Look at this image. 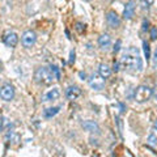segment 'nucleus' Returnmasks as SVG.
Instances as JSON below:
<instances>
[{
    "label": "nucleus",
    "mask_w": 157,
    "mask_h": 157,
    "mask_svg": "<svg viewBox=\"0 0 157 157\" xmlns=\"http://www.w3.org/2000/svg\"><path fill=\"white\" fill-rule=\"evenodd\" d=\"M121 63L126 70L128 71H137L140 72L143 70V60L140 56V51L136 47H128L123 52L121 59Z\"/></svg>",
    "instance_id": "obj_1"
},
{
    "label": "nucleus",
    "mask_w": 157,
    "mask_h": 157,
    "mask_svg": "<svg viewBox=\"0 0 157 157\" xmlns=\"http://www.w3.org/2000/svg\"><path fill=\"white\" fill-rule=\"evenodd\" d=\"M34 80H36L38 84H51L52 80H55V77L52 75L51 68L48 67H39L34 72Z\"/></svg>",
    "instance_id": "obj_2"
},
{
    "label": "nucleus",
    "mask_w": 157,
    "mask_h": 157,
    "mask_svg": "<svg viewBox=\"0 0 157 157\" xmlns=\"http://www.w3.org/2000/svg\"><path fill=\"white\" fill-rule=\"evenodd\" d=\"M153 96V89H151L149 86L147 85H140L136 88L135 90V101L139 102V104H144V102H147L149 100V98Z\"/></svg>",
    "instance_id": "obj_3"
},
{
    "label": "nucleus",
    "mask_w": 157,
    "mask_h": 157,
    "mask_svg": "<svg viewBox=\"0 0 157 157\" xmlns=\"http://www.w3.org/2000/svg\"><path fill=\"white\" fill-rule=\"evenodd\" d=\"M36 42H37V34H36V32L26 30V32L22 33V36H21V43H22L24 47L30 48V47H33L34 45H36Z\"/></svg>",
    "instance_id": "obj_4"
},
{
    "label": "nucleus",
    "mask_w": 157,
    "mask_h": 157,
    "mask_svg": "<svg viewBox=\"0 0 157 157\" xmlns=\"http://www.w3.org/2000/svg\"><path fill=\"white\" fill-rule=\"evenodd\" d=\"M88 82H89V86L94 90H101L105 88V78L101 77L98 73H93V75L89 77Z\"/></svg>",
    "instance_id": "obj_5"
},
{
    "label": "nucleus",
    "mask_w": 157,
    "mask_h": 157,
    "mask_svg": "<svg viewBox=\"0 0 157 157\" xmlns=\"http://www.w3.org/2000/svg\"><path fill=\"white\" fill-rule=\"evenodd\" d=\"M14 88L11 84H4L2 88H0V98L4 101H12L14 98Z\"/></svg>",
    "instance_id": "obj_6"
},
{
    "label": "nucleus",
    "mask_w": 157,
    "mask_h": 157,
    "mask_svg": "<svg viewBox=\"0 0 157 157\" xmlns=\"http://www.w3.org/2000/svg\"><path fill=\"white\" fill-rule=\"evenodd\" d=\"M3 42L6 43L8 47H16L18 43V36L12 30H8L4 33L3 36Z\"/></svg>",
    "instance_id": "obj_7"
},
{
    "label": "nucleus",
    "mask_w": 157,
    "mask_h": 157,
    "mask_svg": "<svg viewBox=\"0 0 157 157\" xmlns=\"http://www.w3.org/2000/svg\"><path fill=\"white\" fill-rule=\"evenodd\" d=\"M106 22L110 28L117 29L121 26V17L118 16L115 11H109L106 13Z\"/></svg>",
    "instance_id": "obj_8"
},
{
    "label": "nucleus",
    "mask_w": 157,
    "mask_h": 157,
    "mask_svg": "<svg viewBox=\"0 0 157 157\" xmlns=\"http://www.w3.org/2000/svg\"><path fill=\"white\" fill-rule=\"evenodd\" d=\"M81 96V89L77 85H70L66 89V97L70 101H75Z\"/></svg>",
    "instance_id": "obj_9"
},
{
    "label": "nucleus",
    "mask_w": 157,
    "mask_h": 157,
    "mask_svg": "<svg viewBox=\"0 0 157 157\" xmlns=\"http://www.w3.org/2000/svg\"><path fill=\"white\" fill-rule=\"evenodd\" d=\"M81 126L85 131H89L90 134H98V132H100V126H98V123L96 121H92V119L84 121Z\"/></svg>",
    "instance_id": "obj_10"
},
{
    "label": "nucleus",
    "mask_w": 157,
    "mask_h": 157,
    "mask_svg": "<svg viewBox=\"0 0 157 157\" xmlns=\"http://www.w3.org/2000/svg\"><path fill=\"white\" fill-rule=\"evenodd\" d=\"M60 97V90L59 88H52V89L47 90L45 94L42 96V101L43 102H48V101H55Z\"/></svg>",
    "instance_id": "obj_11"
},
{
    "label": "nucleus",
    "mask_w": 157,
    "mask_h": 157,
    "mask_svg": "<svg viewBox=\"0 0 157 157\" xmlns=\"http://www.w3.org/2000/svg\"><path fill=\"white\" fill-rule=\"evenodd\" d=\"M98 45H100L101 48H104V50L109 48L111 46V37L107 33L101 34V36L98 37Z\"/></svg>",
    "instance_id": "obj_12"
},
{
    "label": "nucleus",
    "mask_w": 157,
    "mask_h": 157,
    "mask_svg": "<svg viewBox=\"0 0 157 157\" xmlns=\"http://www.w3.org/2000/svg\"><path fill=\"white\" fill-rule=\"evenodd\" d=\"M134 13H135V3L134 2L126 3V7H124V11H123V18L131 20L134 17Z\"/></svg>",
    "instance_id": "obj_13"
},
{
    "label": "nucleus",
    "mask_w": 157,
    "mask_h": 157,
    "mask_svg": "<svg viewBox=\"0 0 157 157\" xmlns=\"http://www.w3.org/2000/svg\"><path fill=\"white\" fill-rule=\"evenodd\" d=\"M111 68L107 66V64H105V63H101L100 66H98V75H100L101 77H104L105 80L106 78H109L110 77V75H111Z\"/></svg>",
    "instance_id": "obj_14"
},
{
    "label": "nucleus",
    "mask_w": 157,
    "mask_h": 157,
    "mask_svg": "<svg viewBox=\"0 0 157 157\" xmlns=\"http://www.w3.org/2000/svg\"><path fill=\"white\" fill-rule=\"evenodd\" d=\"M62 106H54V107H47V109L43 110V117L46 119H51L52 117H55L59 111H60Z\"/></svg>",
    "instance_id": "obj_15"
},
{
    "label": "nucleus",
    "mask_w": 157,
    "mask_h": 157,
    "mask_svg": "<svg viewBox=\"0 0 157 157\" xmlns=\"http://www.w3.org/2000/svg\"><path fill=\"white\" fill-rule=\"evenodd\" d=\"M143 48H144V55L147 58V60L151 58V47H149V43L147 41H143Z\"/></svg>",
    "instance_id": "obj_16"
},
{
    "label": "nucleus",
    "mask_w": 157,
    "mask_h": 157,
    "mask_svg": "<svg viewBox=\"0 0 157 157\" xmlns=\"http://www.w3.org/2000/svg\"><path fill=\"white\" fill-rule=\"evenodd\" d=\"M51 71H52V75L55 77V80H60V70L56 67V66H51Z\"/></svg>",
    "instance_id": "obj_17"
},
{
    "label": "nucleus",
    "mask_w": 157,
    "mask_h": 157,
    "mask_svg": "<svg viewBox=\"0 0 157 157\" xmlns=\"http://www.w3.org/2000/svg\"><path fill=\"white\" fill-rule=\"evenodd\" d=\"M151 39H157V28H152L151 29Z\"/></svg>",
    "instance_id": "obj_18"
},
{
    "label": "nucleus",
    "mask_w": 157,
    "mask_h": 157,
    "mask_svg": "<svg viewBox=\"0 0 157 157\" xmlns=\"http://www.w3.org/2000/svg\"><path fill=\"white\" fill-rule=\"evenodd\" d=\"M113 71H115V72L119 71V63L118 62H114V64H113Z\"/></svg>",
    "instance_id": "obj_19"
},
{
    "label": "nucleus",
    "mask_w": 157,
    "mask_h": 157,
    "mask_svg": "<svg viewBox=\"0 0 157 157\" xmlns=\"http://www.w3.org/2000/svg\"><path fill=\"white\" fill-rule=\"evenodd\" d=\"M119 48H121V41L118 39V41H117V45H115V47H114V52H118V51H119Z\"/></svg>",
    "instance_id": "obj_20"
},
{
    "label": "nucleus",
    "mask_w": 157,
    "mask_h": 157,
    "mask_svg": "<svg viewBox=\"0 0 157 157\" xmlns=\"http://www.w3.org/2000/svg\"><path fill=\"white\" fill-rule=\"evenodd\" d=\"M73 62H75V50H72L70 55V63H73Z\"/></svg>",
    "instance_id": "obj_21"
},
{
    "label": "nucleus",
    "mask_w": 157,
    "mask_h": 157,
    "mask_svg": "<svg viewBox=\"0 0 157 157\" xmlns=\"http://www.w3.org/2000/svg\"><path fill=\"white\" fill-rule=\"evenodd\" d=\"M152 60H153V64H157V47L155 50V54H153V58H152Z\"/></svg>",
    "instance_id": "obj_22"
},
{
    "label": "nucleus",
    "mask_w": 157,
    "mask_h": 157,
    "mask_svg": "<svg viewBox=\"0 0 157 157\" xmlns=\"http://www.w3.org/2000/svg\"><path fill=\"white\" fill-rule=\"evenodd\" d=\"M141 4H143V8H149V6L152 4V2H141Z\"/></svg>",
    "instance_id": "obj_23"
},
{
    "label": "nucleus",
    "mask_w": 157,
    "mask_h": 157,
    "mask_svg": "<svg viewBox=\"0 0 157 157\" xmlns=\"http://www.w3.org/2000/svg\"><path fill=\"white\" fill-rule=\"evenodd\" d=\"M148 25H149V22L147 21V20H144V22H143V30H148Z\"/></svg>",
    "instance_id": "obj_24"
},
{
    "label": "nucleus",
    "mask_w": 157,
    "mask_h": 157,
    "mask_svg": "<svg viewBox=\"0 0 157 157\" xmlns=\"http://www.w3.org/2000/svg\"><path fill=\"white\" fill-rule=\"evenodd\" d=\"M82 26L85 28V25H82V24H80V22H77V30L78 32H82Z\"/></svg>",
    "instance_id": "obj_25"
},
{
    "label": "nucleus",
    "mask_w": 157,
    "mask_h": 157,
    "mask_svg": "<svg viewBox=\"0 0 157 157\" xmlns=\"http://www.w3.org/2000/svg\"><path fill=\"white\" fill-rule=\"evenodd\" d=\"M153 97H155V100L157 101V84L155 86V89H153Z\"/></svg>",
    "instance_id": "obj_26"
},
{
    "label": "nucleus",
    "mask_w": 157,
    "mask_h": 157,
    "mask_svg": "<svg viewBox=\"0 0 157 157\" xmlns=\"http://www.w3.org/2000/svg\"><path fill=\"white\" fill-rule=\"evenodd\" d=\"M78 75H80V77H82V80H84V78L86 77V75H85V73H82V72H80Z\"/></svg>",
    "instance_id": "obj_27"
},
{
    "label": "nucleus",
    "mask_w": 157,
    "mask_h": 157,
    "mask_svg": "<svg viewBox=\"0 0 157 157\" xmlns=\"http://www.w3.org/2000/svg\"><path fill=\"white\" fill-rule=\"evenodd\" d=\"M2 71H3V62L0 60V72H2Z\"/></svg>",
    "instance_id": "obj_28"
},
{
    "label": "nucleus",
    "mask_w": 157,
    "mask_h": 157,
    "mask_svg": "<svg viewBox=\"0 0 157 157\" xmlns=\"http://www.w3.org/2000/svg\"><path fill=\"white\" fill-rule=\"evenodd\" d=\"M155 128H156V130H157V121H156V122H155Z\"/></svg>",
    "instance_id": "obj_29"
}]
</instances>
